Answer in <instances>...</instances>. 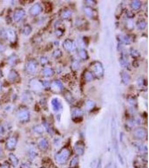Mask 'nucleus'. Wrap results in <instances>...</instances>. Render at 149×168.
I'll list each match as a JSON object with an SVG mask.
<instances>
[{"label": "nucleus", "instance_id": "obj_1", "mask_svg": "<svg viewBox=\"0 0 149 168\" xmlns=\"http://www.w3.org/2000/svg\"><path fill=\"white\" fill-rule=\"evenodd\" d=\"M70 155V152L69 148L63 147L55 155V160L58 164H64L69 159Z\"/></svg>", "mask_w": 149, "mask_h": 168}, {"label": "nucleus", "instance_id": "obj_2", "mask_svg": "<svg viewBox=\"0 0 149 168\" xmlns=\"http://www.w3.org/2000/svg\"><path fill=\"white\" fill-rule=\"evenodd\" d=\"M17 144V140L15 137L10 138L6 142V147L9 150H13Z\"/></svg>", "mask_w": 149, "mask_h": 168}, {"label": "nucleus", "instance_id": "obj_3", "mask_svg": "<svg viewBox=\"0 0 149 168\" xmlns=\"http://www.w3.org/2000/svg\"><path fill=\"white\" fill-rule=\"evenodd\" d=\"M6 37L8 38L9 42L11 43H14L15 41L16 38V35L15 32L13 30L10 29L6 33Z\"/></svg>", "mask_w": 149, "mask_h": 168}, {"label": "nucleus", "instance_id": "obj_4", "mask_svg": "<svg viewBox=\"0 0 149 168\" xmlns=\"http://www.w3.org/2000/svg\"><path fill=\"white\" fill-rule=\"evenodd\" d=\"M84 150V146L82 142H78L75 145V151L78 155H82Z\"/></svg>", "mask_w": 149, "mask_h": 168}, {"label": "nucleus", "instance_id": "obj_5", "mask_svg": "<svg viewBox=\"0 0 149 168\" xmlns=\"http://www.w3.org/2000/svg\"><path fill=\"white\" fill-rule=\"evenodd\" d=\"M134 135L138 139H143L145 138V132L142 129H138L134 132Z\"/></svg>", "mask_w": 149, "mask_h": 168}, {"label": "nucleus", "instance_id": "obj_6", "mask_svg": "<svg viewBox=\"0 0 149 168\" xmlns=\"http://www.w3.org/2000/svg\"><path fill=\"white\" fill-rule=\"evenodd\" d=\"M24 12L22 10H18L15 11L14 14V19L16 21H18L20 20V19L23 16Z\"/></svg>", "mask_w": 149, "mask_h": 168}, {"label": "nucleus", "instance_id": "obj_7", "mask_svg": "<svg viewBox=\"0 0 149 168\" xmlns=\"http://www.w3.org/2000/svg\"><path fill=\"white\" fill-rule=\"evenodd\" d=\"M9 158L10 159L11 162L13 166H16L18 163V158L16 157V156L15 155H14L13 153H10L9 155Z\"/></svg>", "mask_w": 149, "mask_h": 168}, {"label": "nucleus", "instance_id": "obj_8", "mask_svg": "<svg viewBox=\"0 0 149 168\" xmlns=\"http://www.w3.org/2000/svg\"><path fill=\"white\" fill-rule=\"evenodd\" d=\"M39 146L42 150L46 149L48 146L47 141L44 138L41 139L39 142Z\"/></svg>", "mask_w": 149, "mask_h": 168}, {"label": "nucleus", "instance_id": "obj_9", "mask_svg": "<svg viewBox=\"0 0 149 168\" xmlns=\"http://www.w3.org/2000/svg\"><path fill=\"white\" fill-rule=\"evenodd\" d=\"M18 118L21 121H26L27 120L28 118V114L26 111H22L20 113L18 114Z\"/></svg>", "mask_w": 149, "mask_h": 168}, {"label": "nucleus", "instance_id": "obj_10", "mask_svg": "<svg viewBox=\"0 0 149 168\" xmlns=\"http://www.w3.org/2000/svg\"><path fill=\"white\" fill-rule=\"evenodd\" d=\"M78 157L77 156H76L71 160L69 167H70V168H76L78 166Z\"/></svg>", "mask_w": 149, "mask_h": 168}, {"label": "nucleus", "instance_id": "obj_11", "mask_svg": "<svg viewBox=\"0 0 149 168\" xmlns=\"http://www.w3.org/2000/svg\"><path fill=\"white\" fill-rule=\"evenodd\" d=\"M17 76V73L15 71L12 70L10 72L8 75V78L10 81H12L14 80H15V78Z\"/></svg>", "mask_w": 149, "mask_h": 168}, {"label": "nucleus", "instance_id": "obj_12", "mask_svg": "<svg viewBox=\"0 0 149 168\" xmlns=\"http://www.w3.org/2000/svg\"><path fill=\"white\" fill-rule=\"evenodd\" d=\"M35 131L38 133H42V128H39V127H35Z\"/></svg>", "mask_w": 149, "mask_h": 168}, {"label": "nucleus", "instance_id": "obj_13", "mask_svg": "<svg viewBox=\"0 0 149 168\" xmlns=\"http://www.w3.org/2000/svg\"><path fill=\"white\" fill-rule=\"evenodd\" d=\"M10 166L8 163H4L1 166V168H9Z\"/></svg>", "mask_w": 149, "mask_h": 168}, {"label": "nucleus", "instance_id": "obj_14", "mask_svg": "<svg viewBox=\"0 0 149 168\" xmlns=\"http://www.w3.org/2000/svg\"><path fill=\"white\" fill-rule=\"evenodd\" d=\"M4 133V129L1 126H0V135H1Z\"/></svg>", "mask_w": 149, "mask_h": 168}, {"label": "nucleus", "instance_id": "obj_15", "mask_svg": "<svg viewBox=\"0 0 149 168\" xmlns=\"http://www.w3.org/2000/svg\"><path fill=\"white\" fill-rule=\"evenodd\" d=\"M21 168H29L26 164H23L21 165Z\"/></svg>", "mask_w": 149, "mask_h": 168}, {"label": "nucleus", "instance_id": "obj_16", "mask_svg": "<svg viewBox=\"0 0 149 168\" xmlns=\"http://www.w3.org/2000/svg\"><path fill=\"white\" fill-rule=\"evenodd\" d=\"M1 88H2V84H1V82H0V90H1Z\"/></svg>", "mask_w": 149, "mask_h": 168}, {"label": "nucleus", "instance_id": "obj_17", "mask_svg": "<svg viewBox=\"0 0 149 168\" xmlns=\"http://www.w3.org/2000/svg\"><path fill=\"white\" fill-rule=\"evenodd\" d=\"M1 76H2V73L1 72V71H0V77H1Z\"/></svg>", "mask_w": 149, "mask_h": 168}, {"label": "nucleus", "instance_id": "obj_18", "mask_svg": "<svg viewBox=\"0 0 149 168\" xmlns=\"http://www.w3.org/2000/svg\"><path fill=\"white\" fill-rule=\"evenodd\" d=\"M1 148H0V156H1Z\"/></svg>", "mask_w": 149, "mask_h": 168}]
</instances>
